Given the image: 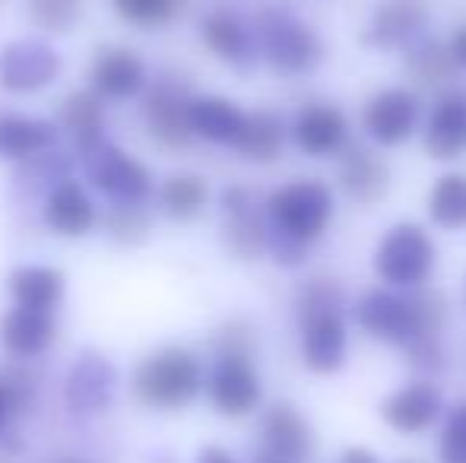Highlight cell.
<instances>
[{
  "instance_id": "6da1fadb",
  "label": "cell",
  "mask_w": 466,
  "mask_h": 463,
  "mask_svg": "<svg viewBox=\"0 0 466 463\" xmlns=\"http://www.w3.org/2000/svg\"><path fill=\"white\" fill-rule=\"evenodd\" d=\"M134 390L149 407L178 409L200 390V365L185 349H162L137 368Z\"/></svg>"
},
{
  "instance_id": "7a4b0ae2",
  "label": "cell",
  "mask_w": 466,
  "mask_h": 463,
  "mask_svg": "<svg viewBox=\"0 0 466 463\" xmlns=\"http://www.w3.org/2000/svg\"><path fill=\"white\" fill-rule=\"evenodd\" d=\"M270 216L277 223V232L308 245L330 223L333 197L327 191V185H320V181H292V185L279 187L270 197Z\"/></svg>"
},
{
  "instance_id": "3957f363",
  "label": "cell",
  "mask_w": 466,
  "mask_h": 463,
  "mask_svg": "<svg viewBox=\"0 0 466 463\" xmlns=\"http://www.w3.org/2000/svg\"><path fill=\"white\" fill-rule=\"evenodd\" d=\"M374 267H378V277L384 283L397 286V289H410V286L429 279L431 267H435V245L422 226L400 223L384 235Z\"/></svg>"
},
{
  "instance_id": "277c9868",
  "label": "cell",
  "mask_w": 466,
  "mask_h": 463,
  "mask_svg": "<svg viewBox=\"0 0 466 463\" xmlns=\"http://www.w3.org/2000/svg\"><path fill=\"white\" fill-rule=\"evenodd\" d=\"M264 57L279 74H305L320 61V42L299 16L286 10H270L260 16Z\"/></svg>"
},
{
  "instance_id": "5b68a950",
  "label": "cell",
  "mask_w": 466,
  "mask_h": 463,
  "mask_svg": "<svg viewBox=\"0 0 466 463\" xmlns=\"http://www.w3.org/2000/svg\"><path fill=\"white\" fill-rule=\"evenodd\" d=\"M356 317L374 340L397 343V347H406L412 337L422 334V330H419L416 302L397 296V292H387V289L365 292L362 302H359V308H356Z\"/></svg>"
},
{
  "instance_id": "8992f818",
  "label": "cell",
  "mask_w": 466,
  "mask_h": 463,
  "mask_svg": "<svg viewBox=\"0 0 466 463\" xmlns=\"http://www.w3.org/2000/svg\"><path fill=\"white\" fill-rule=\"evenodd\" d=\"M425 23H429L425 0H380L365 25L362 42L378 51L403 48L425 29Z\"/></svg>"
},
{
  "instance_id": "52a82bcc",
  "label": "cell",
  "mask_w": 466,
  "mask_h": 463,
  "mask_svg": "<svg viewBox=\"0 0 466 463\" xmlns=\"http://www.w3.org/2000/svg\"><path fill=\"white\" fill-rule=\"evenodd\" d=\"M365 130L380 146H397L410 140L419 124V99L410 89H384L365 106Z\"/></svg>"
},
{
  "instance_id": "ba28073f",
  "label": "cell",
  "mask_w": 466,
  "mask_h": 463,
  "mask_svg": "<svg viewBox=\"0 0 466 463\" xmlns=\"http://www.w3.org/2000/svg\"><path fill=\"white\" fill-rule=\"evenodd\" d=\"M209 397L226 416H245L260 403V377L248 356H222L209 381Z\"/></svg>"
},
{
  "instance_id": "9c48e42d",
  "label": "cell",
  "mask_w": 466,
  "mask_h": 463,
  "mask_svg": "<svg viewBox=\"0 0 466 463\" xmlns=\"http://www.w3.org/2000/svg\"><path fill=\"white\" fill-rule=\"evenodd\" d=\"M380 416L390 428L403 435H416L429 428L431 422L441 416V394L435 384L429 381H412L406 388L393 390L384 403H380Z\"/></svg>"
},
{
  "instance_id": "30bf717a",
  "label": "cell",
  "mask_w": 466,
  "mask_h": 463,
  "mask_svg": "<svg viewBox=\"0 0 466 463\" xmlns=\"http://www.w3.org/2000/svg\"><path fill=\"white\" fill-rule=\"evenodd\" d=\"M260 435H264L267 454L286 463H301L311 454V426L305 422V416L289 403H277L267 409L264 422H260Z\"/></svg>"
},
{
  "instance_id": "8fae6325",
  "label": "cell",
  "mask_w": 466,
  "mask_h": 463,
  "mask_svg": "<svg viewBox=\"0 0 466 463\" xmlns=\"http://www.w3.org/2000/svg\"><path fill=\"white\" fill-rule=\"evenodd\" d=\"M425 149L431 159H461L466 153V93L441 96L425 127Z\"/></svg>"
},
{
  "instance_id": "7c38bea8",
  "label": "cell",
  "mask_w": 466,
  "mask_h": 463,
  "mask_svg": "<svg viewBox=\"0 0 466 463\" xmlns=\"http://www.w3.org/2000/svg\"><path fill=\"white\" fill-rule=\"evenodd\" d=\"M339 187L362 206L380 204L390 191V168L362 146H350L339 159Z\"/></svg>"
},
{
  "instance_id": "4fadbf2b",
  "label": "cell",
  "mask_w": 466,
  "mask_h": 463,
  "mask_svg": "<svg viewBox=\"0 0 466 463\" xmlns=\"http://www.w3.org/2000/svg\"><path fill=\"white\" fill-rule=\"evenodd\" d=\"M305 324L301 337V356L305 365L318 375H333L346 362V327L339 315H318Z\"/></svg>"
},
{
  "instance_id": "5bb4252c",
  "label": "cell",
  "mask_w": 466,
  "mask_h": 463,
  "mask_svg": "<svg viewBox=\"0 0 466 463\" xmlns=\"http://www.w3.org/2000/svg\"><path fill=\"white\" fill-rule=\"evenodd\" d=\"M346 130H350V124H346L343 112H337L333 106H308L305 112L295 117L292 136L301 153L330 156L337 149H343Z\"/></svg>"
},
{
  "instance_id": "9a60e30c",
  "label": "cell",
  "mask_w": 466,
  "mask_h": 463,
  "mask_svg": "<svg viewBox=\"0 0 466 463\" xmlns=\"http://www.w3.org/2000/svg\"><path fill=\"white\" fill-rule=\"evenodd\" d=\"M245 117L248 115L228 99H197L187 106L190 134H200L216 143H232V146L245 127Z\"/></svg>"
},
{
  "instance_id": "2e32d148",
  "label": "cell",
  "mask_w": 466,
  "mask_h": 463,
  "mask_svg": "<svg viewBox=\"0 0 466 463\" xmlns=\"http://www.w3.org/2000/svg\"><path fill=\"white\" fill-rule=\"evenodd\" d=\"M57 70V57L42 45H13L0 61V76L13 89H35Z\"/></svg>"
},
{
  "instance_id": "e0dca14e",
  "label": "cell",
  "mask_w": 466,
  "mask_h": 463,
  "mask_svg": "<svg viewBox=\"0 0 466 463\" xmlns=\"http://www.w3.org/2000/svg\"><path fill=\"white\" fill-rule=\"evenodd\" d=\"M93 80L111 99H127V96H134L143 86V64L134 51H124V48L102 51L93 67Z\"/></svg>"
},
{
  "instance_id": "ac0fdd59",
  "label": "cell",
  "mask_w": 466,
  "mask_h": 463,
  "mask_svg": "<svg viewBox=\"0 0 466 463\" xmlns=\"http://www.w3.org/2000/svg\"><path fill=\"white\" fill-rule=\"evenodd\" d=\"M55 337V324L48 321L45 311H29V308H16L4 317L0 324V340L10 352L16 356H35L51 343Z\"/></svg>"
},
{
  "instance_id": "d6986e66",
  "label": "cell",
  "mask_w": 466,
  "mask_h": 463,
  "mask_svg": "<svg viewBox=\"0 0 466 463\" xmlns=\"http://www.w3.org/2000/svg\"><path fill=\"white\" fill-rule=\"evenodd\" d=\"M93 178L98 187L111 194H124V197H143L149 191V178L140 162L127 159L117 149H105L98 162H93Z\"/></svg>"
},
{
  "instance_id": "ffe728a7",
  "label": "cell",
  "mask_w": 466,
  "mask_h": 463,
  "mask_svg": "<svg viewBox=\"0 0 466 463\" xmlns=\"http://www.w3.org/2000/svg\"><path fill=\"white\" fill-rule=\"evenodd\" d=\"M10 292L16 298L19 308L29 311H48L51 305L61 298L64 292V277L48 267H23V270L13 273Z\"/></svg>"
},
{
  "instance_id": "44dd1931",
  "label": "cell",
  "mask_w": 466,
  "mask_h": 463,
  "mask_svg": "<svg viewBox=\"0 0 466 463\" xmlns=\"http://www.w3.org/2000/svg\"><path fill=\"white\" fill-rule=\"evenodd\" d=\"M282 140H286V130L282 121L270 112H258L245 117V127H241L235 149H238L245 159H258V162H270L279 156Z\"/></svg>"
},
{
  "instance_id": "7402d4cb",
  "label": "cell",
  "mask_w": 466,
  "mask_h": 463,
  "mask_svg": "<svg viewBox=\"0 0 466 463\" xmlns=\"http://www.w3.org/2000/svg\"><path fill=\"white\" fill-rule=\"evenodd\" d=\"M48 226L61 235H83L93 226L96 213L89 197L76 185H61L48 200Z\"/></svg>"
},
{
  "instance_id": "603a6c76",
  "label": "cell",
  "mask_w": 466,
  "mask_h": 463,
  "mask_svg": "<svg viewBox=\"0 0 466 463\" xmlns=\"http://www.w3.org/2000/svg\"><path fill=\"white\" fill-rule=\"evenodd\" d=\"M429 213L444 229L466 226V175H441L431 187Z\"/></svg>"
},
{
  "instance_id": "cb8c5ba5",
  "label": "cell",
  "mask_w": 466,
  "mask_h": 463,
  "mask_svg": "<svg viewBox=\"0 0 466 463\" xmlns=\"http://www.w3.org/2000/svg\"><path fill=\"white\" fill-rule=\"evenodd\" d=\"M203 38L207 45L226 61H248V51H251V42H248V32L232 13H213V16L203 23Z\"/></svg>"
},
{
  "instance_id": "d4e9b609",
  "label": "cell",
  "mask_w": 466,
  "mask_h": 463,
  "mask_svg": "<svg viewBox=\"0 0 466 463\" xmlns=\"http://www.w3.org/2000/svg\"><path fill=\"white\" fill-rule=\"evenodd\" d=\"M51 143V127L29 117H0V156H29Z\"/></svg>"
},
{
  "instance_id": "484cf974",
  "label": "cell",
  "mask_w": 466,
  "mask_h": 463,
  "mask_svg": "<svg viewBox=\"0 0 466 463\" xmlns=\"http://www.w3.org/2000/svg\"><path fill=\"white\" fill-rule=\"evenodd\" d=\"M149 124H153V134L159 140L181 146L190 136V124H187V106L178 102L172 93H159L149 102Z\"/></svg>"
},
{
  "instance_id": "4316f807",
  "label": "cell",
  "mask_w": 466,
  "mask_h": 463,
  "mask_svg": "<svg viewBox=\"0 0 466 463\" xmlns=\"http://www.w3.org/2000/svg\"><path fill=\"white\" fill-rule=\"evenodd\" d=\"M454 57H451V51L444 48L441 42H422L416 45V48L410 51V57H406V70H410L412 80L419 83H429V86H435V83L441 80H451V74H454Z\"/></svg>"
},
{
  "instance_id": "83f0119b",
  "label": "cell",
  "mask_w": 466,
  "mask_h": 463,
  "mask_svg": "<svg viewBox=\"0 0 466 463\" xmlns=\"http://www.w3.org/2000/svg\"><path fill=\"white\" fill-rule=\"evenodd\" d=\"M162 204L172 216L190 219L200 213V206L207 204V185L194 175H175L166 187H162Z\"/></svg>"
},
{
  "instance_id": "f1b7e54d",
  "label": "cell",
  "mask_w": 466,
  "mask_h": 463,
  "mask_svg": "<svg viewBox=\"0 0 466 463\" xmlns=\"http://www.w3.org/2000/svg\"><path fill=\"white\" fill-rule=\"evenodd\" d=\"M343 311V292L337 283L327 279H311L299 296V315L301 321H311L318 315H339Z\"/></svg>"
},
{
  "instance_id": "f546056e",
  "label": "cell",
  "mask_w": 466,
  "mask_h": 463,
  "mask_svg": "<svg viewBox=\"0 0 466 463\" xmlns=\"http://www.w3.org/2000/svg\"><path fill=\"white\" fill-rule=\"evenodd\" d=\"M438 454H441V463H466V403H457L451 409Z\"/></svg>"
},
{
  "instance_id": "4dcf8cb0",
  "label": "cell",
  "mask_w": 466,
  "mask_h": 463,
  "mask_svg": "<svg viewBox=\"0 0 466 463\" xmlns=\"http://www.w3.org/2000/svg\"><path fill=\"white\" fill-rule=\"evenodd\" d=\"M115 6L130 23L156 25V23H166L178 10V0H115Z\"/></svg>"
},
{
  "instance_id": "1f68e13d",
  "label": "cell",
  "mask_w": 466,
  "mask_h": 463,
  "mask_svg": "<svg viewBox=\"0 0 466 463\" xmlns=\"http://www.w3.org/2000/svg\"><path fill=\"white\" fill-rule=\"evenodd\" d=\"M80 13V0H32V16L48 29L67 32Z\"/></svg>"
},
{
  "instance_id": "d6a6232c",
  "label": "cell",
  "mask_w": 466,
  "mask_h": 463,
  "mask_svg": "<svg viewBox=\"0 0 466 463\" xmlns=\"http://www.w3.org/2000/svg\"><path fill=\"white\" fill-rule=\"evenodd\" d=\"M64 121H67L70 130L76 134H96L98 130V121H102V112H98L96 99L89 96H74L64 108Z\"/></svg>"
},
{
  "instance_id": "836d02e7",
  "label": "cell",
  "mask_w": 466,
  "mask_h": 463,
  "mask_svg": "<svg viewBox=\"0 0 466 463\" xmlns=\"http://www.w3.org/2000/svg\"><path fill=\"white\" fill-rule=\"evenodd\" d=\"M451 57H454L457 67H466V25L454 32V38H451Z\"/></svg>"
},
{
  "instance_id": "e575fe53",
  "label": "cell",
  "mask_w": 466,
  "mask_h": 463,
  "mask_svg": "<svg viewBox=\"0 0 466 463\" xmlns=\"http://www.w3.org/2000/svg\"><path fill=\"white\" fill-rule=\"evenodd\" d=\"M197 463H238V460H235L228 451H222V448H207Z\"/></svg>"
},
{
  "instance_id": "d590c367",
  "label": "cell",
  "mask_w": 466,
  "mask_h": 463,
  "mask_svg": "<svg viewBox=\"0 0 466 463\" xmlns=\"http://www.w3.org/2000/svg\"><path fill=\"white\" fill-rule=\"evenodd\" d=\"M343 463H378V460H374V454L362 451V448H350V451L343 454Z\"/></svg>"
},
{
  "instance_id": "8d00e7d4",
  "label": "cell",
  "mask_w": 466,
  "mask_h": 463,
  "mask_svg": "<svg viewBox=\"0 0 466 463\" xmlns=\"http://www.w3.org/2000/svg\"><path fill=\"white\" fill-rule=\"evenodd\" d=\"M6 409H10V394H6V388L0 384V422L6 419Z\"/></svg>"
},
{
  "instance_id": "74e56055",
  "label": "cell",
  "mask_w": 466,
  "mask_h": 463,
  "mask_svg": "<svg viewBox=\"0 0 466 463\" xmlns=\"http://www.w3.org/2000/svg\"><path fill=\"white\" fill-rule=\"evenodd\" d=\"M258 463H286V460H277V458H270V454H264V458H260Z\"/></svg>"
}]
</instances>
